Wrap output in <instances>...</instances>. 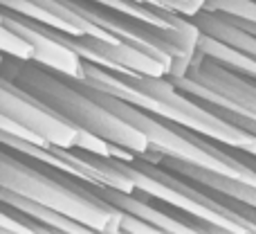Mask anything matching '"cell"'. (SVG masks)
I'll return each mask as SVG.
<instances>
[{
  "instance_id": "6da1fadb",
  "label": "cell",
  "mask_w": 256,
  "mask_h": 234,
  "mask_svg": "<svg viewBox=\"0 0 256 234\" xmlns=\"http://www.w3.org/2000/svg\"><path fill=\"white\" fill-rule=\"evenodd\" d=\"M0 187L22 196V198L48 205L61 214H68L70 218L84 223L92 232H120L124 212L99 198L90 189L88 182L68 176L61 169H54L50 164H43V169L32 167L30 162L16 158L12 149L2 144H0Z\"/></svg>"
},
{
  "instance_id": "7a4b0ae2",
  "label": "cell",
  "mask_w": 256,
  "mask_h": 234,
  "mask_svg": "<svg viewBox=\"0 0 256 234\" xmlns=\"http://www.w3.org/2000/svg\"><path fill=\"white\" fill-rule=\"evenodd\" d=\"M16 61L18 68L14 75V79H18L16 84L43 104H48L52 111H56L76 128H84L112 144L124 146L135 155H144L150 149L148 137L140 128L132 126L117 113L108 111L84 86L34 61H20V59Z\"/></svg>"
},
{
  "instance_id": "3957f363",
  "label": "cell",
  "mask_w": 256,
  "mask_h": 234,
  "mask_svg": "<svg viewBox=\"0 0 256 234\" xmlns=\"http://www.w3.org/2000/svg\"><path fill=\"white\" fill-rule=\"evenodd\" d=\"M171 81L200 102L256 119V79L220 66L200 50L196 52L189 72Z\"/></svg>"
},
{
  "instance_id": "277c9868",
  "label": "cell",
  "mask_w": 256,
  "mask_h": 234,
  "mask_svg": "<svg viewBox=\"0 0 256 234\" xmlns=\"http://www.w3.org/2000/svg\"><path fill=\"white\" fill-rule=\"evenodd\" d=\"M0 115L30 128L32 133L40 135L52 146L76 149L81 128L70 124L48 104L36 99L32 93H27L25 88H20L16 81L4 75H0Z\"/></svg>"
},
{
  "instance_id": "5b68a950",
  "label": "cell",
  "mask_w": 256,
  "mask_h": 234,
  "mask_svg": "<svg viewBox=\"0 0 256 234\" xmlns=\"http://www.w3.org/2000/svg\"><path fill=\"white\" fill-rule=\"evenodd\" d=\"M110 162L115 164L117 169H122V171L130 178L132 185H135V191L140 196L162 200L164 205H171V207L184 212L186 216H191V218H196V221L204 223V225H207L212 232L248 234V230H245L243 225H238V223L232 221V218L225 216V214H220V212H216V209H212V207H207V205L194 200L191 196L182 194L180 189H176V187L168 185L166 180H162V178H158L155 173H150L146 167H142L135 158H132L130 162H128V160L110 158Z\"/></svg>"
},
{
  "instance_id": "8992f818",
  "label": "cell",
  "mask_w": 256,
  "mask_h": 234,
  "mask_svg": "<svg viewBox=\"0 0 256 234\" xmlns=\"http://www.w3.org/2000/svg\"><path fill=\"white\" fill-rule=\"evenodd\" d=\"M0 14H2L4 25L32 45V61L34 63H38V66L48 68L52 72H58V75L68 77L72 81L84 79V59L72 48H68L63 41H58L56 36L45 32L38 23L30 21V18L18 16V14L2 7H0Z\"/></svg>"
},
{
  "instance_id": "52a82bcc",
  "label": "cell",
  "mask_w": 256,
  "mask_h": 234,
  "mask_svg": "<svg viewBox=\"0 0 256 234\" xmlns=\"http://www.w3.org/2000/svg\"><path fill=\"white\" fill-rule=\"evenodd\" d=\"M137 158L148 160V162H155V164H162L164 169L180 173L182 178L198 182L200 187H207V189L216 191V194H222V196H227V198L240 200V203H245V205H250V207L256 209V187L250 185V182H243V180H238V178L225 176V173L212 171V169L198 167V164L182 162V160H176V158H166V155H160L158 151H153V149H148L144 155H137Z\"/></svg>"
},
{
  "instance_id": "ba28073f",
  "label": "cell",
  "mask_w": 256,
  "mask_h": 234,
  "mask_svg": "<svg viewBox=\"0 0 256 234\" xmlns=\"http://www.w3.org/2000/svg\"><path fill=\"white\" fill-rule=\"evenodd\" d=\"M90 189H92L99 198L110 203L112 207L144 218L146 223L155 225L162 234L164 232L166 234H198L200 232L196 225H189V223L180 221V218H176V216H168L162 209L153 207L148 200L135 196V191H122V189H115V187H99V185H90Z\"/></svg>"
},
{
  "instance_id": "9c48e42d",
  "label": "cell",
  "mask_w": 256,
  "mask_h": 234,
  "mask_svg": "<svg viewBox=\"0 0 256 234\" xmlns=\"http://www.w3.org/2000/svg\"><path fill=\"white\" fill-rule=\"evenodd\" d=\"M0 203H2L4 207H12V209H16V212L30 216L32 221L40 223V225L50 227L52 232H63V234H90L92 232L90 227H86L84 223L70 218L68 214H61V212H56V209L48 207V205L36 203V200L22 198V196L14 194V191L4 189V187H0Z\"/></svg>"
},
{
  "instance_id": "30bf717a",
  "label": "cell",
  "mask_w": 256,
  "mask_h": 234,
  "mask_svg": "<svg viewBox=\"0 0 256 234\" xmlns=\"http://www.w3.org/2000/svg\"><path fill=\"white\" fill-rule=\"evenodd\" d=\"M198 50L204 52L207 57H212L214 61H218L220 66L230 68L234 72H240V75L250 77V79H256V57H252V54L232 48V45L222 43V41L214 39V36L204 34V32L200 34Z\"/></svg>"
},
{
  "instance_id": "8fae6325",
  "label": "cell",
  "mask_w": 256,
  "mask_h": 234,
  "mask_svg": "<svg viewBox=\"0 0 256 234\" xmlns=\"http://www.w3.org/2000/svg\"><path fill=\"white\" fill-rule=\"evenodd\" d=\"M204 9L227 14V16L240 18L248 23H256V0H207Z\"/></svg>"
},
{
  "instance_id": "7c38bea8",
  "label": "cell",
  "mask_w": 256,
  "mask_h": 234,
  "mask_svg": "<svg viewBox=\"0 0 256 234\" xmlns=\"http://www.w3.org/2000/svg\"><path fill=\"white\" fill-rule=\"evenodd\" d=\"M120 232H128V234H162L155 225L146 223L144 218L135 216V214H122V223H120Z\"/></svg>"
},
{
  "instance_id": "4fadbf2b",
  "label": "cell",
  "mask_w": 256,
  "mask_h": 234,
  "mask_svg": "<svg viewBox=\"0 0 256 234\" xmlns=\"http://www.w3.org/2000/svg\"><path fill=\"white\" fill-rule=\"evenodd\" d=\"M2 232H7V234H36L34 227L27 225L20 216H16L14 212L0 209V234Z\"/></svg>"
}]
</instances>
